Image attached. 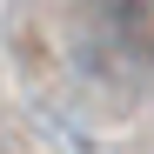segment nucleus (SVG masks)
<instances>
[{
    "instance_id": "1",
    "label": "nucleus",
    "mask_w": 154,
    "mask_h": 154,
    "mask_svg": "<svg viewBox=\"0 0 154 154\" xmlns=\"http://www.w3.org/2000/svg\"><path fill=\"white\" fill-rule=\"evenodd\" d=\"M87 20L100 27V54H134V67H141V40L154 27V0H87Z\"/></svg>"
}]
</instances>
